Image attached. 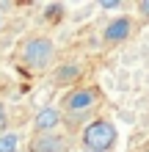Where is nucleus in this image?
I'll list each match as a JSON object with an SVG mask.
<instances>
[{
  "instance_id": "nucleus-1",
  "label": "nucleus",
  "mask_w": 149,
  "mask_h": 152,
  "mask_svg": "<svg viewBox=\"0 0 149 152\" xmlns=\"http://www.w3.org/2000/svg\"><path fill=\"white\" fill-rule=\"evenodd\" d=\"M80 141H83V147L89 152H108L116 144V127L108 119H94L91 124H86Z\"/></svg>"
},
{
  "instance_id": "nucleus-2",
  "label": "nucleus",
  "mask_w": 149,
  "mask_h": 152,
  "mask_svg": "<svg viewBox=\"0 0 149 152\" xmlns=\"http://www.w3.org/2000/svg\"><path fill=\"white\" fill-rule=\"evenodd\" d=\"M52 58V42L47 36H33L22 44V61L33 69H44Z\"/></svg>"
},
{
  "instance_id": "nucleus-3",
  "label": "nucleus",
  "mask_w": 149,
  "mask_h": 152,
  "mask_svg": "<svg viewBox=\"0 0 149 152\" xmlns=\"http://www.w3.org/2000/svg\"><path fill=\"white\" fill-rule=\"evenodd\" d=\"M94 102H97V88L94 86H80V88H75V91H69L64 97V108L72 111V113L89 111V108H94Z\"/></svg>"
},
{
  "instance_id": "nucleus-4",
  "label": "nucleus",
  "mask_w": 149,
  "mask_h": 152,
  "mask_svg": "<svg viewBox=\"0 0 149 152\" xmlns=\"http://www.w3.org/2000/svg\"><path fill=\"white\" fill-rule=\"evenodd\" d=\"M69 141L64 136H58V133H41V136L33 138L31 144V152H66Z\"/></svg>"
},
{
  "instance_id": "nucleus-5",
  "label": "nucleus",
  "mask_w": 149,
  "mask_h": 152,
  "mask_svg": "<svg viewBox=\"0 0 149 152\" xmlns=\"http://www.w3.org/2000/svg\"><path fill=\"white\" fill-rule=\"evenodd\" d=\"M130 33H133L130 17H116V20L108 22V28H105V39H108V42H124Z\"/></svg>"
},
{
  "instance_id": "nucleus-6",
  "label": "nucleus",
  "mask_w": 149,
  "mask_h": 152,
  "mask_svg": "<svg viewBox=\"0 0 149 152\" xmlns=\"http://www.w3.org/2000/svg\"><path fill=\"white\" fill-rule=\"evenodd\" d=\"M61 124V113L55 108H41L36 113V119H33V127H36V133L41 136V133H52Z\"/></svg>"
},
{
  "instance_id": "nucleus-7",
  "label": "nucleus",
  "mask_w": 149,
  "mask_h": 152,
  "mask_svg": "<svg viewBox=\"0 0 149 152\" xmlns=\"http://www.w3.org/2000/svg\"><path fill=\"white\" fill-rule=\"evenodd\" d=\"M20 149V136L17 133H3L0 136V152H17Z\"/></svg>"
},
{
  "instance_id": "nucleus-8",
  "label": "nucleus",
  "mask_w": 149,
  "mask_h": 152,
  "mask_svg": "<svg viewBox=\"0 0 149 152\" xmlns=\"http://www.w3.org/2000/svg\"><path fill=\"white\" fill-rule=\"evenodd\" d=\"M80 75V69H77L75 64H66V66H61L58 72H55V77L61 80V83H66V80H72V77H77Z\"/></svg>"
},
{
  "instance_id": "nucleus-9",
  "label": "nucleus",
  "mask_w": 149,
  "mask_h": 152,
  "mask_svg": "<svg viewBox=\"0 0 149 152\" xmlns=\"http://www.w3.org/2000/svg\"><path fill=\"white\" fill-rule=\"evenodd\" d=\"M138 11H141L146 20H149V0H138Z\"/></svg>"
},
{
  "instance_id": "nucleus-10",
  "label": "nucleus",
  "mask_w": 149,
  "mask_h": 152,
  "mask_svg": "<svg viewBox=\"0 0 149 152\" xmlns=\"http://www.w3.org/2000/svg\"><path fill=\"white\" fill-rule=\"evenodd\" d=\"M119 0H102V8H116Z\"/></svg>"
},
{
  "instance_id": "nucleus-11",
  "label": "nucleus",
  "mask_w": 149,
  "mask_h": 152,
  "mask_svg": "<svg viewBox=\"0 0 149 152\" xmlns=\"http://www.w3.org/2000/svg\"><path fill=\"white\" fill-rule=\"evenodd\" d=\"M6 124V111H3V105H0V127Z\"/></svg>"
},
{
  "instance_id": "nucleus-12",
  "label": "nucleus",
  "mask_w": 149,
  "mask_h": 152,
  "mask_svg": "<svg viewBox=\"0 0 149 152\" xmlns=\"http://www.w3.org/2000/svg\"><path fill=\"white\" fill-rule=\"evenodd\" d=\"M0 28H3V17H0Z\"/></svg>"
}]
</instances>
